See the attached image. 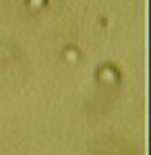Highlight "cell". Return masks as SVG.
Listing matches in <instances>:
<instances>
[{
  "instance_id": "1",
  "label": "cell",
  "mask_w": 151,
  "mask_h": 155,
  "mask_svg": "<svg viewBox=\"0 0 151 155\" xmlns=\"http://www.w3.org/2000/svg\"><path fill=\"white\" fill-rule=\"evenodd\" d=\"M95 77H97L99 83H104V85H116L120 81V71L116 66H112V64H104V66L97 68Z\"/></svg>"
},
{
  "instance_id": "2",
  "label": "cell",
  "mask_w": 151,
  "mask_h": 155,
  "mask_svg": "<svg viewBox=\"0 0 151 155\" xmlns=\"http://www.w3.org/2000/svg\"><path fill=\"white\" fill-rule=\"evenodd\" d=\"M62 58L66 60L69 64H77V62L81 60V52L75 48V46H70V48H66L64 52H62Z\"/></svg>"
},
{
  "instance_id": "3",
  "label": "cell",
  "mask_w": 151,
  "mask_h": 155,
  "mask_svg": "<svg viewBox=\"0 0 151 155\" xmlns=\"http://www.w3.org/2000/svg\"><path fill=\"white\" fill-rule=\"evenodd\" d=\"M25 2H27V6H29L31 11H42L48 4V0H25Z\"/></svg>"
}]
</instances>
